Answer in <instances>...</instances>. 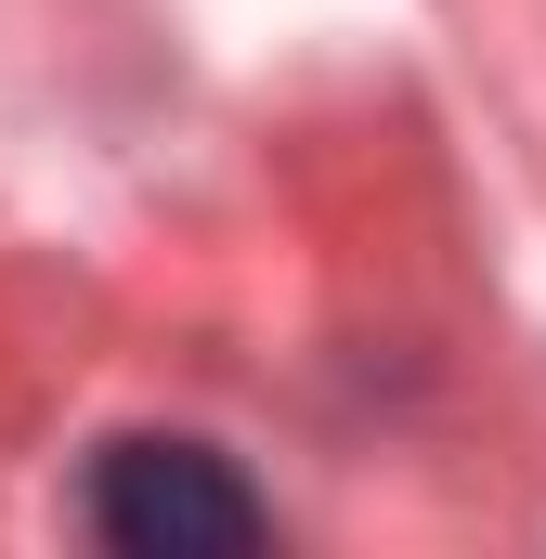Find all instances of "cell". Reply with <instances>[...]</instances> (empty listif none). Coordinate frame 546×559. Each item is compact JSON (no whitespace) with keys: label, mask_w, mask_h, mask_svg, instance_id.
Here are the masks:
<instances>
[{"label":"cell","mask_w":546,"mask_h":559,"mask_svg":"<svg viewBox=\"0 0 546 559\" xmlns=\"http://www.w3.org/2000/svg\"><path fill=\"white\" fill-rule=\"evenodd\" d=\"M79 521L131 559H209V547H261L273 508L235 481V455L182 442V429H131L79 468Z\"/></svg>","instance_id":"6da1fadb"}]
</instances>
